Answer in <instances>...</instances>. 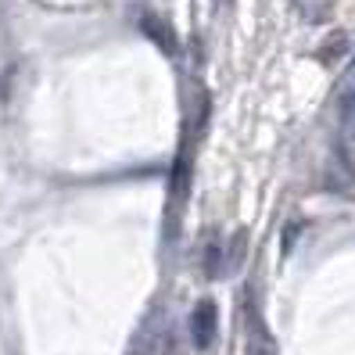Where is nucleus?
<instances>
[{"instance_id": "f257e3e1", "label": "nucleus", "mask_w": 355, "mask_h": 355, "mask_svg": "<svg viewBox=\"0 0 355 355\" xmlns=\"http://www.w3.org/2000/svg\"><path fill=\"white\" fill-rule=\"evenodd\" d=\"M191 338H194V348H208L216 338V305L212 302H201L191 316Z\"/></svg>"}, {"instance_id": "f03ea898", "label": "nucleus", "mask_w": 355, "mask_h": 355, "mask_svg": "<svg viewBox=\"0 0 355 355\" xmlns=\"http://www.w3.org/2000/svg\"><path fill=\"white\" fill-rule=\"evenodd\" d=\"M341 126H345V148L355 151V87L345 94V108H341Z\"/></svg>"}]
</instances>
